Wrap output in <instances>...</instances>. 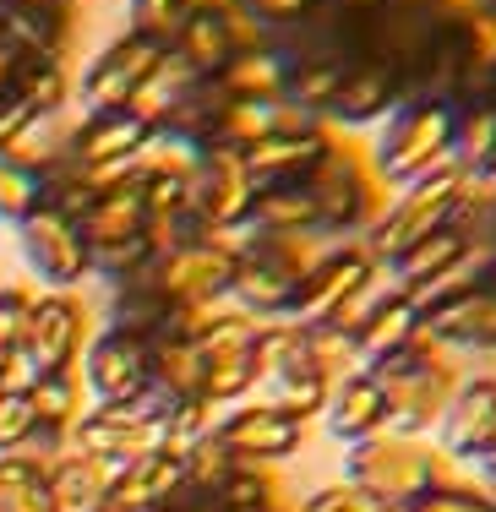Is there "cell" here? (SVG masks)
Instances as JSON below:
<instances>
[{"label": "cell", "mask_w": 496, "mask_h": 512, "mask_svg": "<svg viewBox=\"0 0 496 512\" xmlns=\"http://www.w3.org/2000/svg\"><path fill=\"white\" fill-rule=\"evenodd\" d=\"M180 491H186V463L159 447V453L131 458L126 469H115L104 512H159V507L175 502Z\"/></svg>", "instance_id": "obj_15"}, {"label": "cell", "mask_w": 496, "mask_h": 512, "mask_svg": "<svg viewBox=\"0 0 496 512\" xmlns=\"http://www.w3.org/2000/svg\"><path fill=\"white\" fill-rule=\"evenodd\" d=\"M0 6H71V0H0Z\"/></svg>", "instance_id": "obj_38"}, {"label": "cell", "mask_w": 496, "mask_h": 512, "mask_svg": "<svg viewBox=\"0 0 496 512\" xmlns=\"http://www.w3.org/2000/svg\"><path fill=\"white\" fill-rule=\"evenodd\" d=\"M371 251L360 246H333L328 256H322L317 267H311L306 278H300V289H295V306H289V322H300V327H328L338 311L355 300V289L371 278Z\"/></svg>", "instance_id": "obj_9"}, {"label": "cell", "mask_w": 496, "mask_h": 512, "mask_svg": "<svg viewBox=\"0 0 496 512\" xmlns=\"http://www.w3.org/2000/svg\"><path fill=\"white\" fill-rule=\"evenodd\" d=\"M491 431H496V382L486 376H464L447 398V414L437 425V447L442 453H458V458H480L491 447Z\"/></svg>", "instance_id": "obj_14"}, {"label": "cell", "mask_w": 496, "mask_h": 512, "mask_svg": "<svg viewBox=\"0 0 496 512\" xmlns=\"http://www.w3.org/2000/svg\"><path fill=\"white\" fill-rule=\"evenodd\" d=\"M251 22H268V28H284V22H300L317 11V0H235Z\"/></svg>", "instance_id": "obj_33"}, {"label": "cell", "mask_w": 496, "mask_h": 512, "mask_svg": "<svg viewBox=\"0 0 496 512\" xmlns=\"http://www.w3.org/2000/svg\"><path fill=\"white\" fill-rule=\"evenodd\" d=\"M0 33L39 66H60L77 39L71 6H0Z\"/></svg>", "instance_id": "obj_18"}, {"label": "cell", "mask_w": 496, "mask_h": 512, "mask_svg": "<svg viewBox=\"0 0 496 512\" xmlns=\"http://www.w3.org/2000/svg\"><path fill=\"white\" fill-rule=\"evenodd\" d=\"M431 453L437 442H409V436H371L360 447H344V480L366 485L387 512H409L431 496Z\"/></svg>", "instance_id": "obj_2"}, {"label": "cell", "mask_w": 496, "mask_h": 512, "mask_svg": "<svg viewBox=\"0 0 496 512\" xmlns=\"http://www.w3.org/2000/svg\"><path fill=\"white\" fill-rule=\"evenodd\" d=\"M251 224L262 235H322L317 202H311L306 180H284V186H262L257 207H251Z\"/></svg>", "instance_id": "obj_23"}, {"label": "cell", "mask_w": 496, "mask_h": 512, "mask_svg": "<svg viewBox=\"0 0 496 512\" xmlns=\"http://www.w3.org/2000/svg\"><path fill=\"white\" fill-rule=\"evenodd\" d=\"M153 142V126L137 120L131 109H104V115H82L71 131V169L93 180V186H115V180L137 175V158Z\"/></svg>", "instance_id": "obj_4"}, {"label": "cell", "mask_w": 496, "mask_h": 512, "mask_svg": "<svg viewBox=\"0 0 496 512\" xmlns=\"http://www.w3.org/2000/svg\"><path fill=\"white\" fill-rule=\"evenodd\" d=\"M453 131L458 115L447 109V99H420V104H398L393 115L377 126V148H371V180L387 191L415 186L420 175H431L437 164L453 158Z\"/></svg>", "instance_id": "obj_1"}, {"label": "cell", "mask_w": 496, "mask_h": 512, "mask_svg": "<svg viewBox=\"0 0 496 512\" xmlns=\"http://www.w3.org/2000/svg\"><path fill=\"white\" fill-rule=\"evenodd\" d=\"M22 71H28V55H22L17 44H11L6 33H0V99H6V93H17Z\"/></svg>", "instance_id": "obj_37"}, {"label": "cell", "mask_w": 496, "mask_h": 512, "mask_svg": "<svg viewBox=\"0 0 496 512\" xmlns=\"http://www.w3.org/2000/svg\"><path fill=\"white\" fill-rule=\"evenodd\" d=\"M186 191H191V218H197L202 229H240V224H251L257 180L246 175L240 148H202L197 164L186 169Z\"/></svg>", "instance_id": "obj_5"}, {"label": "cell", "mask_w": 496, "mask_h": 512, "mask_svg": "<svg viewBox=\"0 0 496 512\" xmlns=\"http://www.w3.org/2000/svg\"><path fill=\"white\" fill-rule=\"evenodd\" d=\"M175 404H164L159 393H142L137 404H99L93 414H82L71 425V442L82 458H99L110 469H126L131 458H148L164 447V414Z\"/></svg>", "instance_id": "obj_3"}, {"label": "cell", "mask_w": 496, "mask_h": 512, "mask_svg": "<svg viewBox=\"0 0 496 512\" xmlns=\"http://www.w3.org/2000/svg\"><path fill=\"white\" fill-rule=\"evenodd\" d=\"M491 235H496V213H491Z\"/></svg>", "instance_id": "obj_40"}, {"label": "cell", "mask_w": 496, "mask_h": 512, "mask_svg": "<svg viewBox=\"0 0 496 512\" xmlns=\"http://www.w3.org/2000/svg\"><path fill=\"white\" fill-rule=\"evenodd\" d=\"M219 442L235 453V463L273 469V463L295 458L300 447H306V420H295V414H284L273 404H240L219 425Z\"/></svg>", "instance_id": "obj_11"}, {"label": "cell", "mask_w": 496, "mask_h": 512, "mask_svg": "<svg viewBox=\"0 0 496 512\" xmlns=\"http://www.w3.org/2000/svg\"><path fill=\"white\" fill-rule=\"evenodd\" d=\"M328 148H333V131L322 120H311V126H284L273 137L251 142V148H240V158H246V175L262 191V186H284V180H306V169Z\"/></svg>", "instance_id": "obj_13"}, {"label": "cell", "mask_w": 496, "mask_h": 512, "mask_svg": "<svg viewBox=\"0 0 496 512\" xmlns=\"http://www.w3.org/2000/svg\"><path fill=\"white\" fill-rule=\"evenodd\" d=\"M398 109V77L387 66H355L344 71V82H338L333 104L322 109V120H333V126L344 131H366V126H382L387 115Z\"/></svg>", "instance_id": "obj_17"}, {"label": "cell", "mask_w": 496, "mask_h": 512, "mask_svg": "<svg viewBox=\"0 0 496 512\" xmlns=\"http://www.w3.org/2000/svg\"><path fill=\"white\" fill-rule=\"evenodd\" d=\"M322 431L338 447H360L371 436H382L387 431V393L377 387V376L360 371L349 382H338L328 393V409H322Z\"/></svg>", "instance_id": "obj_16"}, {"label": "cell", "mask_w": 496, "mask_h": 512, "mask_svg": "<svg viewBox=\"0 0 496 512\" xmlns=\"http://www.w3.org/2000/svg\"><path fill=\"white\" fill-rule=\"evenodd\" d=\"M229 278H235V256L208 246V240H191L175 246L153 262V284L164 289L169 306H202V300H224Z\"/></svg>", "instance_id": "obj_12"}, {"label": "cell", "mask_w": 496, "mask_h": 512, "mask_svg": "<svg viewBox=\"0 0 496 512\" xmlns=\"http://www.w3.org/2000/svg\"><path fill=\"white\" fill-rule=\"evenodd\" d=\"M88 344V311H82L77 295H39L28 306V322L17 333V355L33 365V376H50V371H71Z\"/></svg>", "instance_id": "obj_7"}, {"label": "cell", "mask_w": 496, "mask_h": 512, "mask_svg": "<svg viewBox=\"0 0 496 512\" xmlns=\"http://www.w3.org/2000/svg\"><path fill=\"white\" fill-rule=\"evenodd\" d=\"M33 207H39V180L11 169L6 158H0V218H6V224H22Z\"/></svg>", "instance_id": "obj_31"}, {"label": "cell", "mask_w": 496, "mask_h": 512, "mask_svg": "<svg viewBox=\"0 0 496 512\" xmlns=\"http://www.w3.org/2000/svg\"><path fill=\"white\" fill-rule=\"evenodd\" d=\"M28 306L33 295L22 284H0V349H17V333L28 322Z\"/></svg>", "instance_id": "obj_34"}, {"label": "cell", "mask_w": 496, "mask_h": 512, "mask_svg": "<svg viewBox=\"0 0 496 512\" xmlns=\"http://www.w3.org/2000/svg\"><path fill=\"white\" fill-rule=\"evenodd\" d=\"M175 55L186 60V66L197 71L202 82L219 77V71L229 66V55H235V33H229V0H197L191 22L180 28V39H175Z\"/></svg>", "instance_id": "obj_19"}, {"label": "cell", "mask_w": 496, "mask_h": 512, "mask_svg": "<svg viewBox=\"0 0 496 512\" xmlns=\"http://www.w3.org/2000/svg\"><path fill=\"white\" fill-rule=\"evenodd\" d=\"M82 240H88V251L99 246H115V240H137L148 235V207H142V186L137 175L131 180H115V186L99 191V202L82 213Z\"/></svg>", "instance_id": "obj_20"}, {"label": "cell", "mask_w": 496, "mask_h": 512, "mask_svg": "<svg viewBox=\"0 0 496 512\" xmlns=\"http://www.w3.org/2000/svg\"><path fill=\"white\" fill-rule=\"evenodd\" d=\"M464 251H469V235H464L458 224H442V229H431L426 240H415V246H409V251L393 262L404 295H409V289H420V284H431L437 273H447V267H453Z\"/></svg>", "instance_id": "obj_26"}, {"label": "cell", "mask_w": 496, "mask_h": 512, "mask_svg": "<svg viewBox=\"0 0 496 512\" xmlns=\"http://www.w3.org/2000/svg\"><path fill=\"white\" fill-rule=\"evenodd\" d=\"M39 436V420L28 409V393H6L0 398V453H17Z\"/></svg>", "instance_id": "obj_32"}, {"label": "cell", "mask_w": 496, "mask_h": 512, "mask_svg": "<svg viewBox=\"0 0 496 512\" xmlns=\"http://www.w3.org/2000/svg\"><path fill=\"white\" fill-rule=\"evenodd\" d=\"M338 6H344V11H366L371 0H338Z\"/></svg>", "instance_id": "obj_39"}, {"label": "cell", "mask_w": 496, "mask_h": 512, "mask_svg": "<svg viewBox=\"0 0 496 512\" xmlns=\"http://www.w3.org/2000/svg\"><path fill=\"white\" fill-rule=\"evenodd\" d=\"M0 512H55L39 458H0Z\"/></svg>", "instance_id": "obj_28"}, {"label": "cell", "mask_w": 496, "mask_h": 512, "mask_svg": "<svg viewBox=\"0 0 496 512\" xmlns=\"http://www.w3.org/2000/svg\"><path fill=\"white\" fill-rule=\"evenodd\" d=\"M28 409L39 420V436H60L82 420V376L77 371H50V376H33L28 382Z\"/></svg>", "instance_id": "obj_24"}, {"label": "cell", "mask_w": 496, "mask_h": 512, "mask_svg": "<svg viewBox=\"0 0 496 512\" xmlns=\"http://www.w3.org/2000/svg\"><path fill=\"white\" fill-rule=\"evenodd\" d=\"M110 480L115 469L99 458H60L44 469V485H50V507L55 512H104V496H110Z\"/></svg>", "instance_id": "obj_21"}, {"label": "cell", "mask_w": 496, "mask_h": 512, "mask_svg": "<svg viewBox=\"0 0 496 512\" xmlns=\"http://www.w3.org/2000/svg\"><path fill=\"white\" fill-rule=\"evenodd\" d=\"M159 60H164V50H159V44H148V39H137V33H120L115 44H104V50L82 66V77H77L82 115L131 109V99H137V93L153 82Z\"/></svg>", "instance_id": "obj_6"}, {"label": "cell", "mask_w": 496, "mask_h": 512, "mask_svg": "<svg viewBox=\"0 0 496 512\" xmlns=\"http://www.w3.org/2000/svg\"><path fill=\"white\" fill-rule=\"evenodd\" d=\"M148 371H153V338L137 333H104L82 355V387L99 404H137L148 393Z\"/></svg>", "instance_id": "obj_10"}, {"label": "cell", "mask_w": 496, "mask_h": 512, "mask_svg": "<svg viewBox=\"0 0 496 512\" xmlns=\"http://www.w3.org/2000/svg\"><path fill=\"white\" fill-rule=\"evenodd\" d=\"M191 11H197V0H126L131 33L159 44V50H175L180 28L191 22Z\"/></svg>", "instance_id": "obj_29"}, {"label": "cell", "mask_w": 496, "mask_h": 512, "mask_svg": "<svg viewBox=\"0 0 496 512\" xmlns=\"http://www.w3.org/2000/svg\"><path fill=\"white\" fill-rule=\"evenodd\" d=\"M17 251H22V262H28L44 284L60 289V295L93 273L82 229L71 224L66 213H55V207H33V213L22 218V224H17Z\"/></svg>", "instance_id": "obj_8"}, {"label": "cell", "mask_w": 496, "mask_h": 512, "mask_svg": "<svg viewBox=\"0 0 496 512\" xmlns=\"http://www.w3.org/2000/svg\"><path fill=\"white\" fill-rule=\"evenodd\" d=\"M33 382V365L17 355V349H0V398L6 393H28Z\"/></svg>", "instance_id": "obj_36"}, {"label": "cell", "mask_w": 496, "mask_h": 512, "mask_svg": "<svg viewBox=\"0 0 496 512\" xmlns=\"http://www.w3.org/2000/svg\"><path fill=\"white\" fill-rule=\"evenodd\" d=\"M409 512H496V507L480 502V496H464V491H431L426 502H415Z\"/></svg>", "instance_id": "obj_35"}, {"label": "cell", "mask_w": 496, "mask_h": 512, "mask_svg": "<svg viewBox=\"0 0 496 512\" xmlns=\"http://www.w3.org/2000/svg\"><path fill=\"white\" fill-rule=\"evenodd\" d=\"M496 153V104H480L469 115H458V131H453V158L464 164V175H480Z\"/></svg>", "instance_id": "obj_30"}, {"label": "cell", "mask_w": 496, "mask_h": 512, "mask_svg": "<svg viewBox=\"0 0 496 512\" xmlns=\"http://www.w3.org/2000/svg\"><path fill=\"white\" fill-rule=\"evenodd\" d=\"M415 333H420V311L409 306V295H398V300H387L382 311H371L366 322L355 327V344H360L366 371L387 355H404V349L415 344Z\"/></svg>", "instance_id": "obj_25"}, {"label": "cell", "mask_w": 496, "mask_h": 512, "mask_svg": "<svg viewBox=\"0 0 496 512\" xmlns=\"http://www.w3.org/2000/svg\"><path fill=\"white\" fill-rule=\"evenodd\" d=\"M284 82H289V60L273 44H262V50L229 55V66L213 77V88L224 99H284Z\"/></svg>", "instance_id": "obj_22"}, {"label": "cell", "mask_w": 496, "mask_h": 512, "mask_svg": "<svg viewBox=\"0 0 496 512\" xmlns=\"http://www.w3.org/2000/svg\"><path fill=\"white\" fill-rule=\"evenodd\" d=\"M344 60L338 55H300L295 66H289V82H284V104H295V109H306V115H322V109L333 104V93H338V82H344Z\"/></svg>", "instance_id": "obj_27"}]
</instances>
